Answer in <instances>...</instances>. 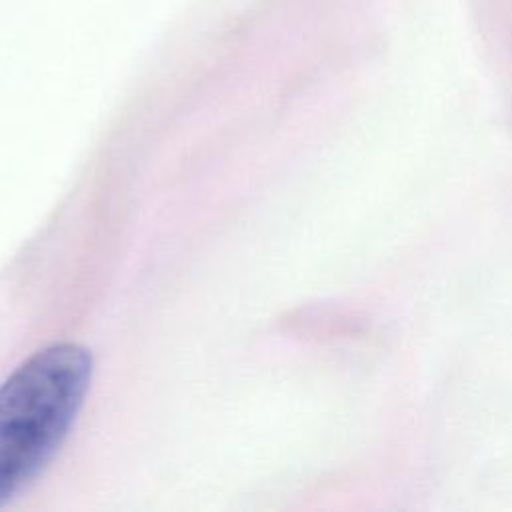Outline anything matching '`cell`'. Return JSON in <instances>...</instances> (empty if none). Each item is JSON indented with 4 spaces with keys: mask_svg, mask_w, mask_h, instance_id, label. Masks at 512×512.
I'll list each match as a JSON object with an SVG mask.
<instances>
[{
    "mask_svg": "<svg viewBox=\"0 0 512 512\" xmlns=\"http://www.w3.org/2000/svg\"><path fill=\"white\" fill-rule=\"evenodd\" d=\"M92 354L80 344H50L0 386V506L52 460L90 388Z\"/></svg>",
    "mask_w": 512,
    "mask_h": 512,
    "instance_id": "1",
    "label": "cell"
}]
</instances>
